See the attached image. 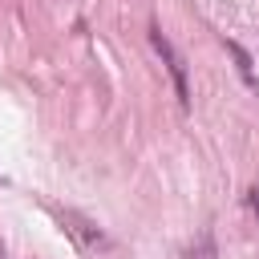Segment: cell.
Listing matches in <instances>:
<instances>
[{"label":"cell","mask_w":259,"mask_h":259,"mask_svg":"<svg viewBox=\"0 0 259 259\" xmlns=\"http://www.w3.org/2000/svg\"><path fill=\"white\" fill-rule=\"evenodd\" d=\"M150 40H154L158 57L166 61V69H170V77H174V89H178V101H182V109H190V81H186V61L174 53V45L162 36V28H158V24L150 28Z\"/></svg>","instance_id":"obj_1"},{"label":"cell","mask_w":259,"mask_h":259,"mask_svg":"<svg viewBox=\"0 0 259 259\" xmlns=\"http://www.w3.org/2000/svg\"><path fill=\"white\" fill-rule=\"evenodd\" d=\"M186 259H219L210 231H202V235H198V247H190V251H186Z\"/></svg>","instance_id":"obj_2"},{"label":"cell","mask_w":259,"mask_h":259,"mask_svg":"<svg viewBox=\"0 0 259 259\" xmlns=\"http://www.w3.org/2000/svg\"><path fill=\"white\" fill-rule=\"evenodd\" d=\"M227 49H231V53H235V61H239V73H243V77H247V81H251V85H255V73H251V57H247V53H243V49H239V45H235V40H231V45H227Z\"/></svg>","instance_id":"obj_3"},{"label":"cell","mask_w":259,"mask_h":259,"mask_svg":"<svg viewBox=\"0 0 259 259\" xmlns=\"http://www.w3.org/2000/svg\"><path fill=\"white\" fill-rule=\"evenodd\" d=\"M251 206H255V214H259V186L251 190Z\"/></svg>","instance_id":"obj_4"}]
</instances>
